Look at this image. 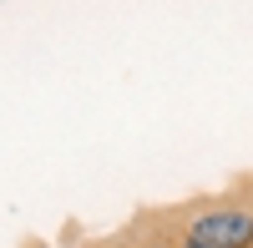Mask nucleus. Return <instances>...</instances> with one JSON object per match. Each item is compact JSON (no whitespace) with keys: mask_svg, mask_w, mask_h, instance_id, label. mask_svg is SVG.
Here are the masks:
<instances>
[{"mask_svg":"<svg viewBox=\"0 0 253 248\" xmlns=\"http://www.w3.org/2000/svg\"><path fill=\"white\" fill-rule=\"evenodd\" d=\"M187 238H198L208 248H253V213L248 208H218V213H203Z\"/></svg>","mask_w":253,"mask_h":248,"instance_id":"obj_1","label":"nucleus"},{"mask_svg":"<svg viewBox=\"0 0 253 248\" xmlns=\"http://www.w3.org/2000/svg\"><path fill=\"white\" fill-rule=\"evenodd\" d=\"M182 248H208V243H198V238H187V243H182Z\"/></svg>","mask_w":253,"mask_h":248,"instance_id":"obj_2","label":"nucleus"}]
</instances>
